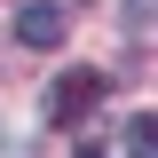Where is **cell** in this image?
I'll return each instance as SVG.
<instances>
[{
	"label": "cell",
	"instance_id": "obj_1",
	"mask_svg": "<svg viewBox=\"0 0 158 158\" xmlns=\"http://www.w3.org/2000/svg\"><path fill=\"white\" fill-rule=\"evenodd\" d=\"M103 95H111V71H63L48 87V127H79Z\"/></svg>",
	"mask_w": 158,
	"mask_h": 158
},
{
	"label": "cell",
	"instance_id": "obj_5",
	"mask_svg": "<svg viewBox=\"0 0 158 158\" xmlns=\"http://www.w3.org/2000/svg\"><path fill=\"white\" fill-rule=\"evenodd\" d=\"M79 158H111V150H79Z\"/></svg>",
	"mask_w": 158,
	"mask_h": 158
},
{
	"label": "cell",
	"instance_id": "obj_2",
	"mask_svg": "<svg viewBox=\"0 0 158 158\" xmlns=\"http://www.w3.org/2000/svg\"><path fill=\"white\" fill-rule=\"evenodd\" d=\"M63 32H71V16H63L56 0H40V8H24V16H16V40H24V48H56Z\"/></svg>",
	"mask_w": 158,
	"mask_h": 158
},
{
	"label": "cell",
	"instance_id": "obj_4",
	"mask_svg": "<svg viewBox=\"0 0 158 158\" xmlns=\"http://www.w3.org/2000/svg\"><path fill=\"white\" fill-rule=\"evenodd\" d=\"M127 32H150V0H127Z\"/></svg>",
	"mask_w": 158,
	"mask_h": 158
},
{
	"label": "cell",
	"instance_id": "obj_3",
	"mask_svg": "<svg viewBox=\"0 0 158 158\" xmlns=\"http://www.w3.org/2000/svg\"><path fill=\"white\" fill-rule=\"evenodd\" d=\"M127 158H158V118H127Z\"/></svg>",
	"mask_w": 158,
	"mask_h": 158
}]
</instances>
